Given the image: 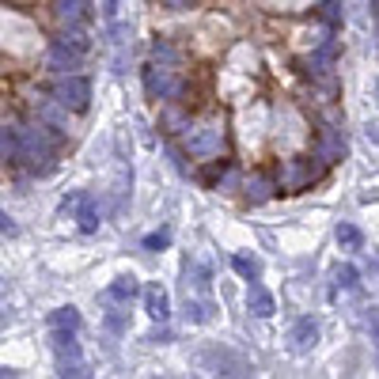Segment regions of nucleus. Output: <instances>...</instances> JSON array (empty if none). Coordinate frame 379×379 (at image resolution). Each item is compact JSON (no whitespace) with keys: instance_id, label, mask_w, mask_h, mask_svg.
I'll use <instances>...</instances> for the list:
<instances>
[{"instance_id":"f257e3e1","label":"nucleus","mask_w":379,"mask_h":379,"mask_svg":"<svg viewBox=\"0 0 379 379\" xmlns=\"http://www.w3.org/2000/svg\"><path fill=\"white\" fill-rule=\"evenodd\" d=\"M228 144V125L220 114H209L201 122H190V129L182 133V152L193 159H216Z\"/></svg>"},{"instance_id":"f03ea898","label":"nucleus","mask_w":379,"mask_h":379,"mask_svg":"<svg viewBox=\"0 0 379 379\" xmlns=\"http://www.w3.org/2000/svg\"><path fill=\"white\" fill-rule=\"evenodd\" d=\"M322 171H326V164H322L319 156H296V159H285V164L273 171V179H277L281 193H300V190L315 186L322 179Z\"/></svg>"},{"instance_id":"7ed1b4c3","label":"nucleus","mask_w":379,"mask_h":379,"mask_svg":"<svg viewBox=\"0 0 379 379\" xmlns=\"http://www.w3.org/2000/svg\"><path fill=\"white\" fill-rule=\"evenodd\" d=\"M197 179L205 182V186H213V190H236L239 182H243V171H239V164L236 159H201V171H197Z\"/></svg>"},{"instance_id":"20e7f679","label":"nucleus","mask_w":379,"mask_h":379,"mask_svg":"<svg viewBox=\"0 0 379 379\" xmlns=\"http://www.w3.org/2000/svg\"><path fill=\"white\" fill-rule=\"evenodd\" d=\"M53 99L61 103L64 110H87V99H91V84L76 72H64V76L53 84Z\"/></svg>"},{"instance_id":"39448f33","label":"nucleus","mask_w":379,"mask_h":379,"mask_svg":"<svg viewBox=\"0 0 379 379\" xmlns=\"http://www.w3.org/2000/svg\"><path fill=\"white\" fill-rule=\"evenodd\" d=\"M345 148H349V144H345V133L337 125H322L319 129V136H315V152H311V156H319L322 164H337V159L345 156Z\"/></svg>"},{"instance_id":"423d86ee","label":"nucleus","mask_w":379,"mask_h":379,"mask_svg":"<svg viewBox=\"0 0 379 379\" xmlns=\"http://www.w3.org/2000/svg\"><path fill=\"white\" fill-rule=\"evenodd\" d=\"M239 190H243L247 205H262V201H270L277 193V179H273V171H251V175H243Z\"/></svg>"},{"instance_id":"0eeeda50","label":"nucleus","mask_w":379,"mask_h":379,"mask_svg":"<svg viewBox=\"0 0 379 379\" xmlns=\"http://www.w3.org/2000/svg\"><path fill=\"white\" fill-rule=\"evenodd\" d=\"M193 122V114H190V103H164V110H159V129L164 133H171V136H182L190 129Z\"/></svg>"},{"instance_id":"6e6552de","label":"nucleus","mask_w":379,"mask_h":379,"mask_svg":"<svg viewBox=\"0 0 379 379\" xmlns=\"http://www.w3.org/2000/svg\"><path fill=\"white\" fill-rule=\"evenodd\" d=\"M334 58H337V46H334V38H326L319 50H311V58L303 61V64H308V72L319 80V76H330V69H334Z\"/></svg>"},{"instance_id":"1a4fd4ad","label":"nucleus","mask_w":379,"mask_h":379,"mask_svg":"<svg viewBox=\"0 0 379 379\" xmlns=\"http://www.w3.org/2000/svg\"><path fill=\"white\" fill-rule=\"evenodd\" d=\"M247 311L258 315V319H270L273 311H277V300H273V296L265 292L258 281H251V288H247Z\"/></svg>"},{"instance_id":"9d476101","label":"nucleus","mask_w":379,"mask_h":379,"mask_svg":"<svg viewBox=\"0 0 379 379\" xmlns=\"http://www.w3.org/2000/svg\"><path fill=\"white\" fill-rule=\"evenodd\" d=\"M144 308H148V315L156 322H167L171 319V296H167L159 285H148L144 288Z\"/></svg>"},{"instance_id":"9b49d317","label":"nucleus","mask_w":379,"mask_h":379,"mask_svg":"<svg viewBox=\"0 0 379 379\" xmlns=\"http://www.w3.org/2000/svg\"><path fill=\"white\" fill-rule=\"evenodd\" d=\"M152 61H156V64H167V69H179V64L186 61V58H182V50H179L175 42H167V38H156V42H152Z\"/></svg>"},{"instance_id":"f8f14e48","label":"nucleus","mask_w":379,"mask_h":379,"mask_svg":"<svg viewBox=\"0 0 379 379\" xmlns=\"http://www.w3.org/2000/svg\"><path fill=\"white\" fill-rule=\"evenodd\" d=\"M136 296H141V285H136L133 277H118L114 285L107 288V300H114V303H133Z\"/></svg>"},{"instance_id":"ddd939ff","label":"nucleus","mask_w":379,"mask_h":379,"mask_svg":"<svg viewBox=\"0 0 379 379\" xmlns=\"http://www.w3.org/2000/svg\"><path fill=\"white\" fill-rule=\"evenodd\" d=\"M315 342H319V322L315 319H300L292 326V345L296 349H311Z\"/></svg>"},{"instance_id":"4468645a","label":"nucleus","mask_w":379,"mask_h":379,"mask_svg":"<svg viewBox=\"0 0 379 379\" xmlns=\"http://www.w3.org/2000/svg\"><path fill=\"white\" fill-rule=\"evenodd\" d=\"M337 243H342V251H360L364 247V231L353 228V224H342L337 228Z\"/></svg>"},{"instance_id":"2eb2a0df","label":"nucleus","mask_w":379,"mask_h":379,"mask_svg":"<svg viewBox=\"0 0 379 379\" xmlns=\"http://www.w3.org/2000/svg\"><path fill=\"white\" fill-rule=\"evenodd\" d=\"M231 270H236L243 281H258L262 265H258V258H251V254H236V258H231Z\"/></svg>"},{"instance_id":"dca6fc26","label":"nucleus","mask_w":379,"mask_h":379,"mask_svg":"<svg viewBox=\"0 0 379 379\" xmlns=\"http://www.w3.org/2000/svg\"><path fill=\"white\" fill-rule=\"evenodd\" d=\"M342 15H345V0H322V19H326L330 30L342 27Z\"/></svg>"},{"instance_id":"f3484780","label":"nucleus","mask_w":379,"mask_h":379,"mask_svg":"<svg viewBox=\"0 0 379 379\" xmlns=\"http://www.w3.org/2000/svg\"><path fill=\"white\" fill-rule=\"evenodd\" d=\"M209 319H213V303L190 300V296H186V322H209Z\"/></svg>"},{"instance_id":"a211bd4d","label":"nucleus","mask_w":379,"mask_h":379,"mask_svg":"<svg viewBox=\"0 0 379 379\" xmlns=\"http://www.w3.org/2000/svg\"><path fill=\"white\" fill-rule=\"evenodd\" d=\"M171 247V231H152V236H144V251H167Z\"/></svg>"},{"instance_id":"6ab92c4d","label":"nucleus","mask_w":379,"mask_h":379,"mask_svg":"<svg viewBox=\"0 0 379 379\" xmlns=\"http://www.w3.org/2000/svg\"><path fill=\"white\" fill-rule=\"evenodd\" d=\"M80 228H84V231L99 228V209H95L91 201H84V209H80Z\"/></svg>"},{"instance_id":"aec40b11","label":"nucleus","mask_w":379,"mask_h":379,"mask_svg":"<svg viewBox=\"0 0 379 379\" xmlns=\"http://www.w3.org/2000/svg\"><path fill=\"white\" fill-rule=\"evenodd\" d=\"M53 326H58V330H76L80 326V315L72 308H61L58 315H53Z\"/></svg>"},{"instance_id":"412c9836","label":"nucleus","mask_w":379,"mask_h":379,"mask_svg":"<svg viewBox=\"0 0 379 379\" xmlns=\"http://www.w3.org/2000/svg\"><path fill=\"white\" fill-rule=\"evenodd\" d=\"M357 265H342V270H337V285L342 288H357Z\"/></svg>"},{"instance_id":"4be33fe9","label":"nucleus","mask_w":379,"mask_h":379,"mask_svg":"<svg viewBox=\"0 0 379 379\" xmlns=\"http://www.w3.org/2000/svg\"><path fill=\"white\" fill-rule=\"evenodd\" d=\"M107 330H110V334H125V330H129V319L122 315V311H110V315H107Z\"/></svg>"},{"instance_id":"5701e85b","label":"nucleus","mask_w":379,"mask_h":379,"mask_svg":"<svg viewBox=\"0 0 379 379\" xmlns=\"http://www.w3.org/2000/svg\"><path fill=\"white\" fill-rule=\"evenodd\" d=\"M167 156H171V164H175V171H179V175H190V167L182 164V156H186V152H182V148H175V144H167Z\"/></svg>"},{"instance_id":"b1692460","label":"nucleus","mask_w":379,"mask_h":379,"mask_svg":"<svg viewBox=\"0 0 379 379\" xmlns=\"http://www.w3.org/2000/svg\"><path fill=\"white\" fill-rule=\"evenodd\" d=\"M201 0H164V8H171V12H186V8H197Z\"/></svg>"},{"instance_id":"393cba45","label":"nucleus","mask_w":379,"mask_h":379,"mask_svg":"<svg viewBox=\"0 0 379 379\" xmlns=\"http://www.w3.org/2000/svg\"><path fill=\"white\" fill-rule=\"evenodd\" d=\"M148 342H159V345H164V342H171V330H167V326L152 330V334H148Z\"/></svg>"},{"instance_id":"a878e982","label":"nucleus","mask_w":379,"mask_h":379,"mask_svg":"<svg viewBox=\"0 0 379 379\" xmlns=\"http://www.w3.org/2000/svg\"><path fill=\"white\" fill-rule=\"evenodd\" d=\"M368 136H372V141L379 144V122H376V125H368Z\"/></svg>"}]
</instances>
